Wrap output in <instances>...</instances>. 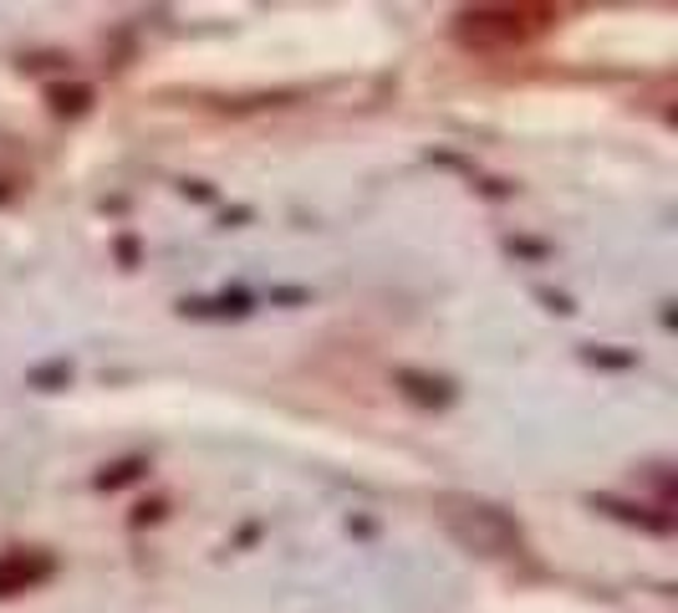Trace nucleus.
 I'll return each instance as SVG.
<instances>
[{
  "label": "nucleus",
  "mask_w": 678,
  "mask_h": 613,
  "mask_svg": "<svg viewBox=\"0 0 678 613\" xmlns=\"http://www.w3.org/2000/svg\"><path fill=\"white\" fill-rule=\"evenodd\" d=\"M556 21L561 11L551 5H474V11H459L455 36L470 52H516V46H531Z\"/></svg>",
  "instance_id": "nucleus-1"
},
{
  "label": "nucleus",
  "mask_w": 678,
  "mask_h": 613,
  "mask_svg": "<svg viewBox=\"0 0 678 613\" xmlns=\"http://www.w3.org/2000/svg\"><path fill=\"white\" fill-rule=\"evenodd\" d=\"M439 516H444V526L455 532L459 547H470V553H480V557H505V553H516L520 547V526L510 522L501 507H490V501L444 496Z\"/></svg>",
  "instance_id": "nucleus-2"
},
{
  "label": "nucleus",
  "mask_w": 678,
  "mask_h": 613,
  "mask_svg": "<svg viewBox=\"0 0 678 613\" xmlns=\"http://www.w3.org/2000/svg\"><path fill=\"white\" fill-rule=\"evenodd\" d=\"M399 389L409 394L413 405H424V409H444V405H449V399H455V389H449V378L418 374V368H403V374H399Z\"/></svg>",
  "instance_id": "nucleus-4"
},
{
  "label": "nucleus",
  "mask_w": 678,
  "mask_h": 613,
  "mask_svg": "<svg viewBox=\"0 0 678 613\" xmlns=\"http://www.w3.org/2000/svg\"><path fill=\"white\" fill-rule=\"evenodd\" d=\"M591 507L612 511L622 522H643L648 532H668V516H648V507H633V501H618V496H591Z\"/></svg>",
  "instance_id": "nucleus-5"
},
{
  "label": "nucleus",
  "mask_w": 678,
  "mask_h": 613,
  "mask_svg": "<svg viewBox=\"0 0 678 613\" xmlns=\"http://www.w3.org/2000/svg\"><path fill=\"white\" fill-rule=\"evenodd\" d=\"M51 572H57V563L46 553H0V599H15V593L42 588Z\"/></svg>",
  "instance_id": "nucleus-3"
},
{
  "label": "nucleus",
  "mask_w": 678,
  "mask_h": 613,
  "mask_svg": "<svg viewBox=\"0 0 678 613\" xmlns=\"http://www.w3.org/2000/svg\"><path fill=\"white\" fill-rule=\"evenodd\" d=\"M138 470H143V461H123V465H113V470H103V476H97V486H103V491H113V486H123V480H134Z\"/></svg>",
  "instance_id": "nucleus-7"
},
{
  "label": "nucleus",
  "mask_w": 678,
  "mask_h": 613,
  "mask_svg": "<svg viewBox=\"0 0 678 613\" xmlns=\"http://www.w3.org/2000/svg\"><path fill=\"white\" fill-rule=\"evenodd\" d=\"M46 98H51V107H57V113H88L92 88H51Z\"/></svg>",
  "instance_id": "nucleus-6"
}]
</instances>
